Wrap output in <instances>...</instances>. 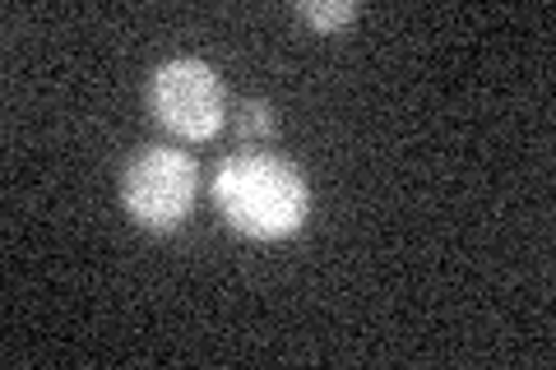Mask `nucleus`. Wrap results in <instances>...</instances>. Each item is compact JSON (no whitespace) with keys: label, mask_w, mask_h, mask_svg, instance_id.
<instances>
[{"label":"nucleus","mask_w":556,"mask_h":370,"mask_svg":"<svg viewBox=\"0 0 556 370\" xmlns=\"http://www.w3.org/2000/svg\"><path fill=\"white\" fill-rule=\"evenodd\" d=\"M298 20L311 24L316 33H339V28H353L362 20V5L357 0H302Z\"/></svg>","instance_id":"20e7f679"},{"label":"nucleus","mask_w":556,"mask_h":370,"mask_svg":"<svg viewBox=\"0 0 556 370\" xmlns=\"http://www.w3.org/2000/svg\"><path fill=\"white\" fill-rule=\"evenodd\" d=\"M278 135V116L265 98H251L241 102V139H251V144H265V139Z\"/></svg>","instance_id":"39448f33"},{"label":"nucleus","mask_w":556,"mask_h":370,"mask_svg":"<svg viewBox=\"0 0 556 370\" xmlns=\"http://www.w3.org/2000/svg\"><path fill=\"white\" fill-rule=\"evenodd\" d=\"M195 200H200V167L181 149L149 144L121 171V204H126L130 222H139L144 232H159V237L177 232L190 218Z\"/></svg>","instance_id":"f03ea898"},{"label":"nucleus","mask_w":556,"mask_h":370,"mask_svg":"<svg viewBox=\"0 0 556 370\" xmlns=\"http://www.w3.org/2000/svg\"><path fill=\"white\" fill-rule=\"evenodd\" d=\"M149 102L153 116L186 144L214 139L223 130V116H228V93H223L218 69L200 56H177L153 69Z\"/></svg>","instance_id":"7ed1b4c3"},{"label":"nucleus","mask_w":556,"mask_h":370,"mask_svg":"<svg viewBox=\"0 0 556 370\" xmlns=\"http://www.w3.org/2000/svg\"><path fill=\"white\" fill-rule=\"evenodd\" d=\"M214 204L241 237L283 241L302 232L311 214L306 176L274 153H241L218 163L214 171Z\"/></svg>","instance_id":"f257e3e1"}]
</instances>
